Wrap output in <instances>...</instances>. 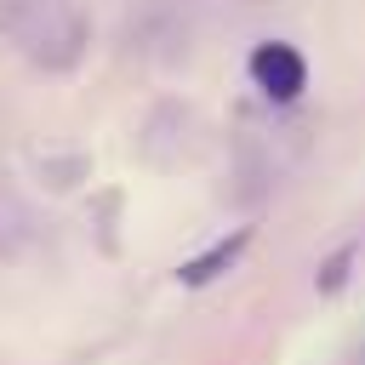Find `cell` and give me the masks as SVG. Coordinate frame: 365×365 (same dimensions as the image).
<instances>
[{
  "mask_svg": "<svg viewBox=\"0 0 365 365\" xmlns=\"http://www.w3.org/2000/svg\"><path fill=\"white\" fill-rule=\"evenodd\" d=\"M245 245H251V228H234V234H222V240H211L200 257H188L182 268H177V279L188 285V291H200V285H211V279H222L240 257H245Z\"/></svg>",
  "mask_w": 365,
  "mask_h": 365,
  "instance_id": "cell-2",
  "label": "cell"
},
{
  "mask_svg": "<svg viewBox=\"0 0 365 365\" xmlns=\"http://www.w3.org/2000/svg\"><path fill=\"white\" fill-rule=\"evenodd\" d=\"M348 257H354V245H342V251L325 262V274H319V291H342V279H348Z\"/></svg>",
  "mask_w": 365,
  "mask_h": 365,
  "instance_id": "cell-3",
  "label": "cell"
},
{
  "mask_svg": "<svg viewBox=\"0 0 365 365\" xmlns=\"http://www.w3.org/2000/svg\"><path fill=\"white\" fill-rule=\"evenodd\" d=\"M251 86L268 97V103H297L308 91V57L291 46V40H262L251 51Z\"/></svg>",
  "mask_w": 365,
  "mask_h": 365,
  "instance_id": "cell-1",
  "label": "cell"
}]
</instances>
